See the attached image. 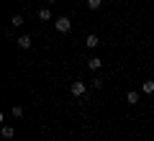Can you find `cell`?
<instances>
[{"label":"cell","mask_w":154,"mask_h":141,"mask_svg":"<svg viewBox=\"0 0 154 141\" xmlns=\"http://www.w3.org/2000/svg\"><path fill=\"white\" fill-rule=\"evenodd\" d=\"M141 92H144V95H152V92H154V80H146V82H144V85H141Z\"/></svg>","instance_id":"cell-7"},{"label":"cell","mask_w":154,"mask_h":141,"mask_svg":"<svg viewBox=\"0 0 154 141\" xmlns=\"http://www.w3.org/2000/svg\"><path fill=\"white\" fill-rule=\"evenodd\" d=\"M90 87H93V90H103V77L95 75L93 80H90Z\"/></svg>","instance_id":"cell-6"},{"label":"cell","mask_w":154,"mask_h":141,"mask_svg":"<svg viewBox=\"0 0 154 141\" xmlns=\"http://www.w3.org/2000/svg\"><path fill=\"white\" fill-rule=\"evenodd\" d=\"M85 44H88V49H98V46H100V38L95 36V33H88V36H85Z\"/></svg>","instance_id":"cell-3"},{"label":"cell","mask_w":154,"mask_h":141,"mask_svg":"<svg viewBox=\"0 0 154 141\" xmlns=\"http://www.w3.org/2000/svg\"><path fill=\"white\" fill-rule=\"evenodd\" d=\"M126 100H128L131 105H136V103H139V92H136V90H128V92H126Z\"/></svg>","instance_id":"cell-8"},{"label":"cell","mask_w":154,"mask_h":141,"mask_svg":"<svg viewBox=\"0 0 154 141\" xmlns=\"http://www.w3.org/2000/svg\"><path fill=\"white\" fill-rule=\"evenodd\" d=\"M69 92H72V95H75V98H88V85H85V82L82 80H77V82H72V85H69Z\"/></svg>","instance_id":"cell-1"},{"label":"cell","mask_w":154,"mask_h":141,"mask_svg":"<svg viewBox=\"0 0 154 141\" xmlns=\"http://www.w3.org/2000/svg\"><path fill=\"white\" fill-rule=\"evenodd\" d=\"M100 5H103V0H88V8H90V11H98Z\"/></svg>","instance_id":"cell-13"},{"label":"cell","mask_w":154,"mask_h":141,"mask_svg":"<svg viewBox=\"0 0 154 141\" xmlns=\"http://www.w3.org/2000/svg\"><path fill=\"white\" fill-rule=\"evenodd\" d=\"M11 115H13V118H23V108H21V105H13V108H11Z\"/></svg>","instance_id":"cell-11"},{"label":"cell","mask_w":154,"mask_h":141,"mask_svg":"<svg viewBox=\"0 0 154 141\" xmlns=\"http://www.w3.org/2000/svg\"><path fill=\"white\" fill-rule=\"evenodd\" d=\"M38 21H51V11L49 8H41V11H38Z\"/></svg>","instance_id":"cell-9"},{"label":"cell","mask_w":154,"mask_h":141,"mask_svg":"<svg viewBox=\"0 0 154 141\" xmlns=\"http://www.w3.org/2000/svg\"><path fill=\"white\" fill-rule=\"evenodd\" d=\"M54 26H57V31H59V33H69V28H72V21H69L67 16H59V18L54 21Z\"/></svg>","instance_id":"cell-2"},{"label":"cell","mask_w":154,"mask_h":141,"mask_svg":"<svg viewBox=\"0 0 154 141\" xmlns=\"http://www.w3.org/2000/svg\"><path fill=\"white\" fill-rule=\"evenodd\" d=\"M46 3H49V5H51V3H57V0H46Z\"/></svg>","instance_id":"cell-14"},{"label":"cell","mask_w":154,"mask_h":141,"mask_svg":"<svg viewBox=\"0 0 154 141\" xmlns=\"http://www.w3.org/2000/svg\"><path fill=\"white\" fill-rule=\"evenodd\" d=\"M16 136V128L13 126H3V139H13Z\"/></svg>","instance_id":"cell-10"},{"label":"cell","mask_w":154,"mask_h":141,"mask_svg":"<svg viewBox=\"0 0 154 141\" xmlns=\"http://www.w3.org/2000/svg\"><path fill=\"white\" fill-rule=\"evenodd\" d=\"M100 67H103V62H100L98 57H90V59H88V69H93V72H100Z\"/></svg>","instance_id":"cell-4"},{"label":"cell","mask_w":154,"mask_h":141,"mask_svg":"<svg viewBox=\"0 0 154 141\" xmlns=\"http://www.w3.org/2000/svg\"><path fill=\"white\" fill-rule=\"evenodd\" d=\"M16 44L21 46V49H28V46H31V36H18Z\"/></svg>","instance_id":"cell-5"},{"label":"cell","mask_w":154,"mask_h":141,"mask_svg":"<svg viewBox=\"0 0 154 141\" xmlns=\"http://www.w3.org/2000/svg\"><path fill=\"white\" fill-rule=\"evenodd\" d=\"M11 23H13L16 28H21V26H23V16H21V13H16V16L11 18Z\"/></svg>","instance_id":"cell-12"}]
</instances>
